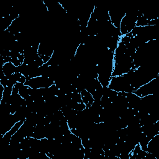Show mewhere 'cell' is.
Wrapping results in <instances>:
<instances>
[{"mask_svg":"<svg viewBox=\"0 0 159 159\" xmlns=\"http://www.w3.org/2000/svg\"><path fill=\"white\" fill-rule=\"evenodd\" d=\"M2 71L5 76H8L17 72V67L14 66L11 61L6 62V63H4V64L2 65Z\"/></svg>","mask_w":159,"mask_h":159,"instance_id":"6da1fadb","label":"cell"}]
</instances>
